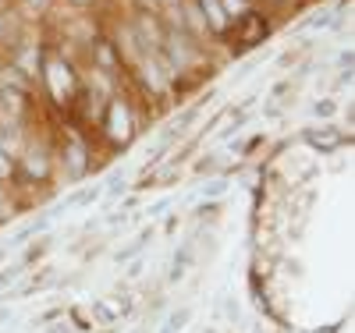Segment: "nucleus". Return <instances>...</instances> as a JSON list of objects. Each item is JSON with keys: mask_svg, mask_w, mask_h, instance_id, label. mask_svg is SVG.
<instances>
[{"mask_svg": "<svg viewBox=\"0 0 355 333\" xmlns=\"http://www.w3.org/2000/svg\"><path fill=\"white\" fill-rule=\"evenodd\" d=\"M189 319H192V309H178V312H171V316L164 319L160 333H182V330L189 326Z\"/></svg>", "mask_w": 355, "mask_h": 333, "instance_id": "nucleus-1", "label": "nucleus"}, {"mask_svg": "<svg viewBox=\"0 0 355 333\" xmlns=\"http://www.w3.org/2000/svg\"><path fill=\"white\" fill-rule=\"evenodd\" d=\"M110 135H128V110L121 107V103H114L110 107Z\"/></svg>", "mask_w": 355, "mask_h": 333, "instance_id": "nucleus-2", "label": "nucleus"}, {"mask_svg": "<svg viewBox=\"0 0 355 333\" xmlns=\"http://www.w3.org/2000/svg\"><path fill=\"white\" fill-rule=\"evenodd\" d=\"M259 36H266V25H263V18L249 15V18H245V36H242L239 43H245V46H249V43H256Z\"/></svg>", "mask_w": 355, "mask_h": 333, "instance_id": "nucleus-3", "label": "nucleus"}, {"mask_svg": "<svg viewBox=\"0 0 355 333\" xmlns=\"http://www.w3.org/2000/svg\"><path fill=\"white\" fill-rule=\"evenodd\" d=\"M146 241H150V231H142V234L132 241V245L125 249V252H117V262H128V259H135V255L142 252V245H146Z\"/></svg>", "mask_w": 355, "mask_h": 333, "instance_id": "nucleus-4", "label": "nucleus"}, {"mask_svg": "<svg viewBox=\"0 0 355 333\" xmlns=\"http://www.w3.org/2000/svg\"><path fill=\"white\" fill-rule=\"evenodd\" d=\"M202 11H210V21H214V28H224V11H220V4H217V0H202Z\"/></svg>", "mask_w": 355, "mask_h": 333, "instance_id": "nucleus-5", "label": "nucleus"}, {"mask_svg": "<svg viewBox=\"0 0 355 333\" xmlns=\"http://www.w3.org/2000/svg\"><path fill=\"white\" fill-rule=\"evenodd\" d=\"M224 188H227V181L220 177V181H210V185H202V195H206V199H220Z\"/></svg>", "mask_w": 355, "mask_h": 333, "instance_id": "nucleus-6", "label": "nucleus"}, {"mask_svg": "<svg viewBox=\"0 0 355 333\" xmlns=\"http://www.w3.org/2000/svg\"><path fill=\"white\" fill-rule=\"evenodd\" d=\"M103 188H107V195H121L128 185H125V177H121V174H114V177H107V185H103Z\"/></svg>", "mask_w": 355, "mask_h": 333, "instance_id": "nucleus-7", "label": "nucleus"}, {"mask_svg": "<svg viewBox=\"0 0 355 333\" xmlns=\"http://www.w3.org/2000/svg\"><path fill=\"white\" fill-rule=\"evenodd\" d=\"M334 110H338V103H334V100H320V103L313 107V114H316V117H331Z\"/></svg>", "mask_w": 355, "mask_h": 333, "instance_id": "nucleus-8", "label": "nucleus"}, {"mask_svg": "<svg viewBox=\"0 0 355 333\" xmlns=\"http://www.w3.org/2000/svg\"><path fill=\"white\" fill-rule=\"evenodd\" d=\"M15 273H18V269H0V287H8L15 280Z\"/></svg>", "mask_w": 355, "mask_h": 333, "instance_id": "nucleus-9", "label": "nucleus"}, {"mask_svg": "<svg viewBox=\"0 0 355 333\" xmlns=\"http://www.w3.org/2000/svg\"><path fill=\"white\" fill-rule=\"evenodd\" d=\"M164 209H167V202H157V206H150V217H160Z\"/></svg>", "mask_w": 355, "mask_h": 333, "instance_id": "nucleus-10", "label": "nucleus"}, {"mask_svg": "<svg viewBox=\"0 0 355 333\" xmlns=\"http://www.w3.org/2000/svg\"><path fill=\"white\" fill-rule=\"evenodd\" d=\"M50 333H68V330H64V326H53V330H50Z\"/></svg>", "mask_w": 355, "mask_h": 333, "instance_id": "nucleus-11", "label": "nucleus"}, {"mask_svg": "<svg viewBox=\"0 0 355 333\" xmlns=\"http://www.w3.org/2000/svg\"><path fill=\"white\" fill-rule=\"evenodd\" d=\"M33 4H36V8H43V4H46V0H33Z\"/></svg>", "mask_w": 355, "mask_h": 333, "instance_id": "nucleus-12", "label": "nucleus"}, {"mask_svg": "<svg viewBox=\"0 0 355 333\" xmlns=\"http://www.w3.org/2000/svg\"><path fill=\"white\" fill-rule=\"evenodd\" d=\"M71 4H89V0H71Z\"/></svg>", "mask_w": 355, "mask_h": 333, "instance_id": "nucleus-13", "label": "nucleus"}, {"mask_svg": "<svg viewBox=\"0 0 355 333\" xmlns=\"http://www.w3.org/2000/svg\"><path fill=\"white\" fill-rule=\"evenodd\" d=\"M256 333H263V330H256Z\"/></svg>", "mask_w": 355, "mask_h": 333, "instance_id": "nucleus-14", "label": "nucleus"}]
</instances>
